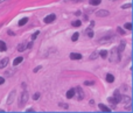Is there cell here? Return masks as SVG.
Listing matches in <instances>:
<instances>
[{"label": "cell", "instance_id": "f1b7e54d", "mask_svg": "<svg viewBox=\"0 0 133 113\" xmlns=\"http://www.w3.org/2000/svg\"><path fill=\"white\" fill-rule=\"evenodd\" d=\"M130 7H131V4H126V5H123L122 6L123 9H127V8H130Z\"/></svg>", "mask_w": 133, "mask_h": 113}, {"label": "cell", "instance_id": "d4e9b609", "mask_svg": "<svg viewBox=\"0 0 133 113\" xmlns=\"http://www.w3.org/2000/svg\"><path fill=\"white\" fill-rule=\"evenodd\" d=\"M98 56H99V54H98V52H94V54L90 56V60H95V58H97Z\"/></svg>", "mask_w": 133, "mask_h": 113}, {"label": "cell", "instance_id": "277c9868", "mask_svg": "<svg viewBox=\"0 0 133 113\" xmlns=\"http://www.w3.org/2000/svg\"><path fill=\"white\" fill-rule=\"evenodd\" d=\"M55 19H56L55 14H49L48 17L44 18V22H46V23H51L53 21H55Z\"/></svg>", "mask_w": 133, "mask_h": 113}, {"label": "cell", "instance_id": "ffe728a7", "mask_svg": "<svg viewBox=\"0 0 133 113\" xmlns=\"http://www.w3.org/2000/svg\"><path fill=\"white\" fill-rule=\"evenodd\" d=\"M78 37H79V34L78 33H75V34H72V36H71V41H77L78 40Z\"/></svg>", "mask_w": 133, "mask_h": 113}, {"label": "cell", "instance_id": "603a6c76", "mask_svg": "<svg viewBox=\"0 0 133 113\" xmlns=\"http://www.w3.org/2000/svg\"><path fill=\"white\" fill-rule=\"evenodd\" d=\"M81 23H82V22H81L79 20H76V21H74V22H72L71 25L74 26V27H79V26H81Z\"/></svg>", "mask_w": 133, "mask_h": 113}, {"label": "cell", "instance_id": "836d02e7", "mask_svg": "<svg viewBox=\"0 0 133 113\" xmlns=\"http://www.w3.org/2000/svg\"><path fill=\"white\" fill-rule=\"evenodd\" d=\"M4 82H5V79H4L3 77H0V85H1V84H4Z\"/></svg>", "mask_w": 133, "mask_h": 113}, {"label": "cell", "instance_id": "44dd1931", "mask_svg": "<svg viewBox=\"0 0 133 113\" xmlns=\"http://www.w3.org/2000/svg\"><path fill=\"white\" fill-rule=\"evenodd\" d=\"M85 34L89 36V37H92V36H94V33H92V31L90 29V28H88V29L85 31Z\"/></svg>", "mask_w": 133, "mask_h": 113}, {"label": "cell", "instance_id": "52a82bcc", "mask_svg": "<svg viewBox=\"0 0 133 113\" xmlns=\"http://www.w3.org/2000/svg\"><path fill=\"white\" fill-rule=\"evenodd\" d=\"M120 102H123L125 105L130 106V105H131V98L128 96H124V97H122V100H120Z\"/></svg>", "mask_w": 133, "mask_h": 113}, {"label": "cell", "instance_id": "ac0fdd59", "mask_svg": "<svg viewBox=\"0 0 133 113\" xmlns=\"http://www.w3.org/2000/svg\"><path fill=\"white\" fill-rule=\"evenodd\" d=\"M27 22H28V18H23V19H21L19 21V26H25Z\"/></svg>", "mask_w": 133, "mask_h": 113}, {"label": "cell", "instance_id": "7c38bea8", "mask_svg": "<svg viewBox=\"0 0 133 113\" xmlns=\"http://www.w3.org/2000/svg\"><path fill=\"white\" fill-rule=\"evenodd\" d=\"M106 82H109V83L114 82V76H113V75H111V74L106 75Z\"/></svg>", "mask_w": 133, "mask_h": 113}, {"label": "cell", "instance_id": "4dcf8cb0", "mask_svg": "<svg viewBox=\"0 0 133 113\" xmlns=\"http://www.w3.org/2000/svg\"><path fill=\"white\" fill-rule=\"evenodd\" d=\"M39 97H40V93H35L33 96V99L34 100H37V99H39Z\"/></svg>", "mask_w": 133, "mask_h": 113}, {"label": "cell", "instance_id": "3957f363", "mask_svg": "<svg viewBox=\"0 0 133 113\" xmlns=\"http://www.w3.org/2000/svg\"><path fill=\"white\" fill-rule=\"evenodd\" d=\"M109 11H105V9H100V11L96 12V17L99 18H104V17H109Z\"/></svg>", "mask_w": 133, "mask_h": 113}, {"label": "cell", "instance_id": "ba28073f", "mask_svg": "<svg viewBox=\"0 0 133 113\" xmlns=\"http://www.w3.org/2000/svg\"><path fill=\"white\" fill-rule=\"evenodd\" d=\"M70 58H71V60H81V58H82V55L78 54V52H71V54H70Z\"/></svg>", "mask_w": 133, "mask_h": 113}, {"label": "cell", "instance_id": "1f68e13d", "mask_svg": "<svg viewBox=\"0 0 133 113\" xmlns=\"http://www.w3.org/2000/svg\"><path fill=\"white\" fill-rule=\"evenodd\" d=\"M117 31H118V33H120V34H122V35H125V32L123 31L122 28H118V29H117Z\"/></svg>", "mask_w": 133, "mask_h": 113}, {"label": "cell", "instance_id": "5b68a950", "mask_svg": "<svg viewBox=\"0 0 133 113\" xmlns=\"http://www.w3.org/2000/svg\"><path fill=\"white\" fill-rule=\"evenodd\" d=\"M75 93H77V100H82L84 98V93H83V91H82V89H81V88L76 89Z\"/></svg>", "mask_w": 133, "mask_h": 113}, {"label": "cell", "instance_id": "7402d4cb", "mask_svg": "<svg viewBox=\"0 0 133 113\" xmlns=\"http://www.w3.org/2000/svg\"><path fill=\"white\" fill-rule=\"evenodd\" d=\"M117 49H118V51H119V52H122L123 50L125 49V42H122L120 46H119V48H117Z\"/></svg>", "mask_w": 133, "mask_h": 113}, {"label": "cell", "instance_id": "2e32d148", "mask_svg": "<svg viewBox=\"0 0 133 113\" xmlns=\"http://www.w3.org/2000/svg\"><path fill=\"white\" fill-rule=\"evenodd\" d=\"M22 61H23V58H22L21 56H20V57H17V58H15V60H14L13 64H14V65H18V64H20Z\"/></svg>", "mask_w": 133, "mask_h": 113}, {"label": "cell", "instance_id": "d6986e66", "mask_svg": "<svg viewBox=\"0 0 133 113\" xmlns=\"http://www.w3.org/2000/svg\"><path fill=\"white\" fill-rule=\"evenodd\" d=\"M26 48H27L26 43H21V44L19 46V47H18V50H19V51H23V50H25Z\"/></svg>", "mask_w": 133, "mask_h": 113}, {"label": "cell", "instance_id": "cb8c5ba5", "mask_svg": "<svg viewBox=\"0 0 133 113\" xmlns=\"http://www.w3.org/2000/svg\"><path fill=\"white\" fill-rule=\"evenodd\" d=\"M124 27L126 28V29H128V31H131L132 29V23H130V22H127V23H125Z\"/></svg>", "mask_w": 133, "mask_h": 113}, {"label": "cell", "instance_id": "8992f818", "mask_svg": "<svg viewBox=\"0 0 133 113\" xmlns=\"http://www.w3.org/2000/svg\"><path fill=\"white\" fill-rule=\"evenodd\" d=\"M113 99L116 100V104L120 103V100H122V96H120V93H119V91H118V90H117V91L114 92V94H113Z\"/></svg>", "mask_w": 133, "mask_h": 113}, {"label": "cell", "instance_id": "484cf974", "mask_svg": "<svg viewBox=\"0 0 133 113\" xmlns=\"http://www.w3.org/2000/svg\"><path fill=\"white\" fill-rule=\"evenodd\" d=\"M108 100H109V103H111L112 105H117V104H116V100L113 99V97H110V98H109Z\"/></svg>", "mask_w": 133, "mask_h": 113}, {"label": "cell", "instance_id": "9a60e30c", "mask_svg": "<svg viewBox=\"0 0 133 113\" xmlns=\"http://www.w3.org/2000/svg\"><path fill=\"white\" fill-rule=\"evenodd\" d=\"M89 3H90V5H92V6H98L100 3H102V0H90Z\"/></svg>", "mask_w": 133, "mask_h": 113}, {"label": "cell", "instance_id": "30bf717a", "mask_svg": "<svg viewBox=\"0 0 133 113\" xmlns=\"http://www.w3.org/2000/svg\"><path fill=\"white\" fill-rule=\"evenodd\" d=\"M8 58L6 57V58H4L3 61H0V69H3V68H5L6 65H7V64H8Z\"/></svg>", "mask_w": 133, "mask_h": 113}, {"label": "cell", "instance_id": "e575fe53", "mask_svg": "<svg viewBox=\"0 0 133 113\" xmlns=\"http://www.w3.org/2000/svg\"><path fill=\"white\" fill-rule=\"evenodd\" d=\"M60 106H62L64 108H68V105H64V104H60Z\"/></svg>", "mask_w": 133, "mask_h": 113}, {"label": "cell", "instance_id": "d590c367", "mask_svg": "<svg viewBox=\"0 0 133 113\" xmlns=\"http://www.w3.org/2000/svg\"><path fill=\"white\" fill-rule=\"evenodd\" d=\"M32 47H33V43H32V42H31V43H28V44H27V48H32Z\"/></svg>", "mask_w": 133, "mask_h": 113}, {"label": "cell", "instance_id": "e0dca14e", "mask_svg": "<svg viewBox=\"0 0 133 113\" xmlns=\"http://www.w3.org/2000/svg\"><path fill=\"white\" fill-rule=\"evenodd\" d=\"M108 55H109V52L106 51V50H102V51L99 52V56L102 58H106V57H108Z\"/></svg>", "mask_w": 133, "mask_h": 113}, {"label": "cell", "instance_id": "d6a6232c", "mask_svg": "<svg viewBox=\"0 0 133 113\" xmlns=\"http://www.w3.org/2000/svg\"><path fill=\"white\" fill-rule=\"evenodd\" d=\"M40 69H41V65H40V66H36L35 69H34V72H36V71H39Z\"/></svg>", "mask_w": 133, "mask_h": 113}, {"label": "cell", "instance_id": "f546056e", "mask_svg": "<svg viewBox=\"0 0 133 113\" xmlns=\"http://www.w3.org/2000/svg\"><path fill=\"white\" fill-rule=\"evenodd\" d=\"M37 35H39V32H35V33L32 35V40H35L36 37H37Z\"/></svg>", "mask_w": 133, "mask_h": 113}, {"label": "cell", "instance_id": "7a4b0ae2", "mask_svg": "<svg viewBox=\"0 0 133 113\" xmlns=\"http://www.w3.org/2000/svg\"><path fill=\"white\" fill-rule=\"evenodd\" d=\"M28 98H29V94H28V92L27 91L22 92L21 96H20V98H19V106H20V107L25 106L26 103L28 102Z\"/></svg>", "mask_w": 133, "mask_h": 113}, {"label": "cell", "instance_id": "8fae6325", "mask_svg": "<svg viewBox=\"0 0 133 113\" xmlns=\"http://www.w3.org/2000/svg\"><path fill=\"white\" fill-rule=\"evenodd\" d=\"M98 107H99L103 112H111L110 108H109L108 106H105V105H103V104H99V105H98Z\"/></svg>", "mask_w": 133, "mask_h": 113}, {"label": "cell", "instance_id": "9c48e42d", "mask_svg": "<svg viewBox=\"0 0 133 113\" xmlns=\"http://www.w3.org/2000/svg\"><path fill=\"white\" fill-rule=\"evenodd\" d=\"M14 97H15V91H12L11 94H9V97H8V102H7V104L11 105L12 103L14 102Z\"/></svg>", "mask_w": 133, "mask_h": 113}, {"label": "cell", "instance_id": "4fadbf2b", "mask_svg": "<svg viewBox=\"0 0 133 113\" xmlns=\"http://www.w3.org/2000/svg\"><path fill=\"white\" fill-rule=\"evenodd\" d=\"M74 96H75V90L74 89H71V90L66 92V98H72Z\"/></svg>", "mask_w": 133, "mask_h": 113}, {"label": "cell", "instance_id": "74e56055", "mask_svg": "<svg viewBox=\"0 0 133 113\" xmlns=\"http://www.w3.org/2000/svg\"><path fill=\"white\" fill-rule=\"evenodd\" d=\"M4 1H6V0H0V4H1V3H4Z\"/></svg>", "mask_w": 133, "mask_h": 113}, {"label": "cell", "instance_id": "83f0119b", "mask_svg": "<svg viewBox=\"0 0 133 113\" xmlns=\"http://www.w3.org/2000/svg\"><path fill=\"white\" fill-rule=\"evenodd\" d=\"M65 3H81L82 0H64Z\"/></svg>", "mask_w": 133, "mask_h": 113}, {"label": "cell", "instance_id": "4316f807", "mask_svg": "<svg viewBox=\"0 0 133 113\" xmlns=\"http://www.w3.org/2000/svg\"><path fill=\"white\" fill-rule=\"evenodd\" d=\"M84 84H85V85H94L95 82H92V80H86V82H84Z\"/></svg>", "mask_w": 133, "mask_h": 113}, {"label": "cell", "instance_id": "8d00e7d4", "mask_svg": "<svg viewBox=\"0 0 133 113\" xmlns=\"http://www.w3.org/2000/svg\"><path fill=\"white\" fill-rule=\"evenodd\" d=\"M27 112H34L33 108H29V110H27Z\"/></svg>", "mask_w": 133, "mask_h": 113}, {"label": "cell", "instance_id": "5bb4252c", "mask_svg": "<svg viewBox=\"0 0 133 113\" xmlns=\"http://www.w3.org/2000/svg\"><path fill=\"white\" fill-rule=\"evenodd\" d=\"M6 49H7L6 43L4 41H0V51H6Z\"/></svg>", "mask_w": 133, "mask_h": 113}, {"label": "cell", "instance_id": "6da1fadb", "mask_svg": "<svg viewBox=\"0 0 133 113\" xmlns=\"http://www.w3.org/2000/svg\"><path fill=\"white\" fill-rule=\"evenodd\" d=\"M110 61L112 63H117V62L120 61V52L118 51L117 48H113V49L111 50V54H110Z\"/></svg>", "mask_w": 133, "mask_h": 113}]
</instances>
